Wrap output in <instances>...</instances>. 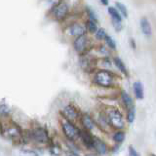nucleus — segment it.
Instances as JSON below:
<instances>
[{"label":"nucleus","mask_w":156,"mask_h":156,"mask_svg":"<svg viewBox=\"0 0 156 156\" xmlns=\"http://www.w3.org/2000/svg\"><path fill=\"white\" fill-rule=\"evenodd\" d=\"M105 41V44L107 45V47H108L109 49H111V50H116V43L114 41V39L111 36L106 35Z\"/></svg>","instance_id":"5701e85b"},{"label":"nucleus","mask_w":156,"mask_h":156,"mask_svg":"<svg viewBox=\"0 0 156 156\" xmlns=\"http://www.w3.org/2000/svg\"><path fill=\"white\" fill-rule=\"evenodd\" d=\"M94 149L97 151V153H99V154H105L107 152V145L105 144V141H102L101 140L95 136Z\"/></svg>","instance_id":"4468645a"},{"label":"nucleus","mask_w":156,"mask_h":156,"mask_svg":"<svg viewBox=\"0 0 156 156\" xmlns=\"http://www.w3.org/2000/svg\"><path fill=\"white\" fill-rule=\"evenodd\" d=\"M62 129L63 132V135L66 136V138L68 140L72 141V140H76L77 138L79 139L80 130L72 123V121L65 119L62 123Z\"/></svg>","instance_id":"7ed1b4c3"},{"label":"nucleus","mask_w":156,"mask_h":156,"mask_svg":"<svg viewBox=\"0 0 156 156\" xmlns=\"http://www.w3.org/2000/svg\"><path fill=\"white\" fill-rule=\"evenodd\" d=\"M107 11H108L109 16L111 17L112 20H117V21H121L122 22V15L118 11V9L115 7H108L107 8Z\"/></svg>","instance_id":"a211bd4d"},{"label":"nucleus","mask_w":156,"mask_h":156,"mask_svg":"<svg viewBox=\"0 0 156 156\" xmlns=\"http://www.w3.org/2000/svg\"><path fill=\"white\" fill-rule=\"evenodd\" d=\"M108 1L109 0H101V4H104V5H108Z\"/></svg>","instance_id":"c756f323"},{"label":"nucleus","mask_w":156,"mask_h":156,"mask_svg":"<svg viewBox=\"0 0 156 156\" xmlns=\"http://www.w3.org/2000/svg\"><path fill=\"white\" fill-rule=\"evenodd\" d=\"M140 29L144 35L146 37L151 36V34H152V27H151V24L148 20L145 18H143L140 20Z\"/></svg>","instance_id":"ddd939ff"},{"label":"nucleus","mask_w":156,"mask_h":156,"mask_svg":"<svg viewBox=\"0 0 156 156\" xmlns=\"http://www.w3.org/2000/svg\"><path fill=\"white\" fill-rule=\"evenodd\" d=\"M62 114L65 119L69 120V121H74L78 118V116H79V112H78V110L74 106L69 105H66L65 108L62 110Z\"/></svg>","instance_id":"9d476101"},{"label":"nucleus","mask_w":156,"mask_h":156,"mask_svg":"<svg viewBox=\"0 0 156 156\" xmlns=\"http://www.w3.org/2000/svg\"><path fill=\"white\" fill-rule=\"evenodd\" d=\"M133 90H134V94L136 98L138 100H143L144 97V86L141 84V82L140 81H136L133 84Z\"/></svg>","instance_id":"2eb2a0df"},{"label":"nucleus","mask_w":156,"mask_h":156,"mask_svg":"<svg viewBox=\"0 0 156 156\" xmlns=\"http://www.w3.org/2000/svg\"><path fill=\"white\" fill-rule=\"evenodd\" d=\"M0 114H1V116H3V117L9 114V107L6 105L2 104L0 105Z\"/></svg>","instance_id":"bb28decb"},{"label":"nucleus","mask_w":156,"mask_h":156,"mask_svg":"<svg viewBox=\"0 0 156 156\" xmlns=\"http://www.w3.org/2000/svg\"><path fill=\"white\" fill-rule=\"evenodd\" d=\"M95 34H96V38L98 39V40H105L106 35H107L105 28H99Z\"/></svg>","instance_id":"b1692460"},{"label":"nucleus","mask_w":156,"mask_h":156,"mask_svg":"<svg viewBox=\"0 0 156 156\" xmlns=\"http://www.w3.org/2000/svg\"><path fill=\"white\" fill-rule=\"evenodd\" d=\"M96 62L97 61L94 58V56H91L88 53H84L80 56V60H79L80 66L85 71H91L94 69Z\"/></svg>","instance_id":"0eeeda50"},{"label":"nucleus","mask_w":156,"mask_h":156,"mask_svg":"<svg viewBox=\"0 0 156 156\" xmlns=\"http://www.w3.org/2000/svg\"><path fill=\"white\" fill-rule=\"evenodd\" d=\"M113 62H114L115 66L117 67V69H118L120 72H122L125 75H128V70H127V67L125 66V63L123 62V61H122L119 57H115L113 58Z\"/></svg>","instance_id":"f3484780"},{"label":"nucleus","mask_w":156,"mask_h":156,"mask_svg":"<svg viewBox=\"0 0 156 156\" xmlns=\"http://www.w3.org/2000/svg\"><path fill=\"white\" fill-rule=\"evenodd\" d=\"M68 11H69L68 5L66 2H60L54 6L51 13H52L53 18L55 20H57V21H62V20H63L67 16Z\"/></svg>","instance_id":"423d86ee"},{"label":"nucleus","mask_w":156,"mask_h":156,"mask_svg":"<svg viewBox=\"0 0 156 156\" xmlns=\"http://www.w3.org/2000/svg\"><path fill=\"white\" fill-rule=\"evenodd\" d=\"M86 29L87 28H85L83 26H81L80 23H72L67 27L66 31L70 36L78 37L80 35H83V34H85Z\"/></svg>","instance_id":"9b49d317"},{"label":"nucleus","mask_w":156,"mask_h":156,"mask_svg":"<svg viewBox=\"0 0 156 156\" xmlns=\"http://www.w3.org/2000/svg\"><path fill=\"white\" fill-rule=\"evenodd\" d=\"M86 13L88 15V17H89V20H92V21L98 22V19H97V16H96L95 12L93 11V10L90 7H86Z\"/></svg>","instance_id":"a878e982"},{"label":"nucleus","mask_w":156,"mask_h":156,"mask_svg":"<svg viewBox=\"0 0 156 156\" xmlns=\"http://www.w3.org/2000/svg\"><path fill=\"white\" fill-rule=\"evenodd\" d=\"M135 117H136V110H135V107L133 108H130L127 110V121H128V123L132 124L133 122L135 121Z\"/></svg>","instance_id":"4be33fe9"},{"label":"nucleus","mask_w":156,"mask_h":156,"mask_svg":"<svg viewBox=\"0 0 156 156\" xmlns=\"http://www.w3.org/2000/svg\"><path fill=\"white\" fill-rule=\"evenodd\" d=\"M130 45H131V47L133 48V49H136V42H135V40H134L133 38H131V39H130Z\"/></svg>","instance_id":"c85d7f7f"},{"label":"nucleus","mask_w":156,"mask_h":156,"mask_svg":"<svg viewBox=\"0 0 156 156\" xmlns=\"http://www.w3.org/2000/svg\"><path fill=\"white\" fill-rule=\"evenodd\" d=\"M112 139H113V140L115 141V143L117 144H121L123 143V140H125V134L124 132L122 131H116L113 136H112Z\"/></svg>","instance_id":"412c9836"},{"label":"nucleus","mask_w":156,"mask_h":156,"mask_svg":"<svg viewBox=\"0 0 156 156\" xmlns=\"http://www.w3.org/2000/svg\"><path fill=\"white\" fill-rule=\"evenodd\" d=\"M30 139L34 140L37 144H45L49 141V136L48 132L42 128V127H37V128L33 129L30 133Z\"/></svg>","instance_id":"39448f33"},{"label":"nucleus","mask_w":156,"mask_h":156,"mask_svg":"<svg viewBox=\"0 0 156 156\" xmlns=\"http://www.w3.org/2000/svg\"><path fill=\"white\" fill-rule=\"evenodd\" d=\"M2 133H3V135L6 134L7 138H10L12 140H19L20 136H22V130L16 124H12L11 126L7 127V130H5L3 128Z\"/></svg>","instance_id":"1a4fd4ad"},{"label":"nucleus","mask_w":156,"mask_h":156,"mask_svg":"<svg viewBox=\"0 0 156 156\" xmlns=\"http://www.w3.org/2000/svg\"><path fill=\"white\" fill-rule=\"evenodd\" d=\"M80 121H81V124L86 130L92 131L93 129H95V127H96L95 121L89 114H83L80 117Z\"/></svg>","instance_id":"f8f14e48"},{"label":"nucleus","mask_w":156,"mask_h":156,"mask_svg":"<svg viewBox=\"0 0 156 156\" xmlns=\"http://www.w3.org/2000/svg\"><path fill=\"white\" fill-rule=\"evenodd\" d=\"M111 23H112V27L115 29L117 32L121 31L123 29V26H122V22L121 21H117V20H112L111 19Z\"/></svg>","instance_id":"393cba45"},{"label":"nucleus","mask_w":156,"mask_h":156,"mask_svg":"<svg viewBox=\"0 0 156 156\" xmlns=\"http://www.w3.org/2000/svg\"><path fill=\"white\" fill-rule=\"evenodd\" d=\"M115 7L118 9V11L122 15V17L124 18H128V10H127L126 6L124 4H122L121 2H115Z\"/></svg>","instance_id":"aec40b11"},{"label":"nucleus","mask_w":156,"mask_h":156,"mask_svg":"<svg viewBox=\"0 0 156 156\" xmlns=\"http://www.w3.org/2000/svg\"><path fill=\"white\" fill-rule=\"evenodd\" d=\"M129 154H130L131 156H139L138 151H136L132 145L129 146Z\"/></svg>","instance_id":"cd10ccee"},{"label":"nucleus","mask_w":156,"mask_h":156,"mask_svg":"<svg viewBox=\"0 0 156 156\" xmlns=\"http://www.w3.org/2000/svg\"><path fill=\"white\" fill-rule=\"evenodd\" d=\"M107 121L113 129L121 130L125 127L124 117L121 112L116 108H109L105 112Z\"/></svg>","instance_id":"f03ea898"},{"label":"nucleus","mask_w":156,"mask_h":156,"mask_svg":"<svg viewBox=\"0 0 156 156\" xmlns=\"http://www.w3.org/2000/svg\"><path fill=\"white\" fill-rule=\"evenodd\" d=\"M121 100H122V102L124 104L125 107L127 108V110L130 109V108H133V107H135L134 106L133 99H132V97L127 92H125V91H122L121 92Z\"/></svg>","instance_id":"dca6fc26"},{"label":"nucleus","mask_w":156,"mask_h":156,"mask_svg":"<svg viewBox=\"0 0 156 156\" xmlns=\"http://www.w3.org/2000/svg\"><path fill=\"white\" fill-rule=\"evenodd\" d=\"M86 28H87V30L91 33H96L98 31V29H99L97 27V22L92 21V20H89V21L86 23Z\"/></svg>","instance_id":"6ab92c4d"},{"label":"nucleus","mask_w":156,"mask_h":156,"mask_svg":"<svg viewBox=\"0 0 156 156\" xmlns=\"http://www.w3.org/2000/svg\"><path fill=\"white\" fill-rule=\"evenodd\" d=\"M116 75L106 69H100L94 74V83L102 88H111L115 85Z\"/></svg>","instance_id":"f257e3e1"},{"label":"nucleus","mask_w":156,"mask_h":156,"mask_svg":"<svg viewBox=\"0 0 156 156\" xmlns=\"http://www.w3.org/2000/svg\"><path fill=\"white\" fill-rule=\"evenodd\" d=\"M79 139L83 143L88 149H94V140H95V136H93L90 133L89 130H82L80 131V135H79Z\"/></svg>","instance_id":"6e6552de"},{"label":"nucleus","mask_w":156,"mask_h":156,"mask_svg":"<svg viewBox=\"0 0 156 156\" xmlns=\"http://www.w3.org/2000/svg\"><path fill=\"white\" fill-rule=\"evenodd\" d=\"M73 47L78 54H84L87 52L88 48L90 47V40L86 34H83L78 37H75L73 41Z\"/></svg>","instance_id":"20e7f679"}]
</instances>
